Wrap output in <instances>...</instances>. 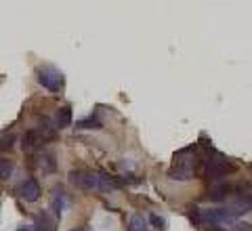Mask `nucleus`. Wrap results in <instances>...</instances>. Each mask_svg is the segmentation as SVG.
<instances>
[{"instance_id":"1","label":"nucleus","mask_w":252,"mask_h":231,"mask_svg":"<svg viewBox=\"0 0 252 231\" xmlns=\"http://www.w3.org/2000/svg\"><path fill=\"white\" fill-rule=\"evenodd\" d=\"M69 183L82 191H109V189H120V179L109 177L107 172H89V170H74L69 172Z\"/></svg>"},{"instance_id":"2","label":"nucleus","mask_w":252,"mask_h":231,"mask_svg":"<svg viewBox=\"0 0 252 231\" xmlns=\"http://www.w3.org/2000/svg\"><path fill=\"white\" fill-rule=\"evenodd\" d=\"M38 82H40L46 91L59 93L63 89V84H65V76H63L55 66H44V67L38 69Z\"/></svg>"},{"instance_id":"3","label":"nucleus","mask_w":252,"mask_h":231,"mask_svg":"<svg viewBox=\"0 0 252 231\" xmlns=\"http://www.w3.org/2000/svg\"><path fill=\"white\" fill-rule=\"evenodd\" d=\"M235 214L227 208H208L202 210V223H208L210 227H219V225H231L235 223Z\"/></svg>"},{"instance_id":"4","label":"nucleus","mask_w":252,"mask_h":231,"mask_svg":"<svg viewBox=\"0 0 252 231\" xmlns=\"http://www.w3.org/2000/svg\"><path fill=\"white\" fill-rule=\"evenodd\" d=\"M17 194H19L21 200H26V202H38L40 200V194H42L40 183H38L36 179L21 181V185L17 187Z\"/></svg>"},{"instance_id":"5","label":"nucleus","mask_w":252,"mask_h":231,"mask_svg":"<svg viewBox=\"0 0 252 231\" xmlns=\"http://www.w3.org/2000/svg\"><path fill=\"white\" fill-rule=\"evenodd\" d=\"M172 181H191L195 179V168L191 162H175V168L168 172Z\"/></svg>"},{"instance_id":"6","label":"nucleus","mask_w":252,"mask_h":231,"mask_svg":"<svg viewBox=\"0 0 252 231\" xmlns=\"http://www.w3.org/2000/svg\"><path fill=\"white\" fill-rule=\"evenodd\" d=\"M227 172H229V168H227V164L223 162V156H220L219 160H210L206 166V174L212 181H223L227 177Z\"/></svg>"},{"instance_id":"7","label":"nucleus","mask_w":252,"mask_h":231,"mask_svg":"<svg viewBox=\"0 0 252 231\" xmlns=\"http://www.w3.org/2000/svg\"><path fill=\"white\" fill-rule=\"evenodd\" d=\"M67 126H72V107L69 105L59 107L55 114V131H63Z\"/></svg>"},{"instance_id":"8","label":"nucleus","mask_w":252,"mask_h":231,"mask_svg":"<svg viewBox=\"0 0 252 231\" xmlns=\"http://www.w3.org/2000/svg\"><path fill=\"white\" fill-rule=\"evenodd\" d=\"M65 204H67L65 194H63L61 189H55V191H53V198H51V210H53V214H55L57 219H61L63 210H65Z\"/></svg>"},{"instance_id":"9","label":"nucleus","mask_w":252,"mask_h":231,"mask_svg":"<svg viewBox=\"0 0 252 231\" xmlns=\"http://www.w3.org/2000/svg\"><path fill=\"white\" fill-rule=\"evenodd\" d=\"M34 231H55V221L49 217V212L42 210L34 217Z\"/></svg>"},{"instance_id":"10","label":"nucleus","mask_w":252,"mask_h":231,"mask_svg":"<svg viewBox=\"0 0 252 231\" xmlns=\"http://www.w3.org/2000/svg\"><path fill=\"white\" fill-rule=\"evenodd\" d=\"M23 143H21V147H23V151H34V149H38V145H40V132H38L36 129H32V131H28L26 134H23V139H21Z\"/></svg>"},{"instance_id":"11","label":"nucleus","mask_w":252,"mask_h":231,"mask_svg":"<svg viewBox=\"0 0 252 231\" xmlns=\"http://www.w3.org/2000/svg\"><path fill=\"white\" fill-rule=\"evenodd\" d=\"M229 191H231V185H227V183H219L217 187H212L210 189V194L208 198L212 202H223L227 196H229Z\"/></svg>"},{"instance_id":"12","label":"nucleus","mask_w":252,"mask_h":231,"mask_svg":"<svg viewBox=\"0 0 252 231\" xmlns=\"http://www.w3.org/2000/svg\"><path fill=\"white\" fill-rule=\"evenodd\" d=\"M13 170H15L13 160H9V158H0V179H2V181L11 179Z\"/></svg>"},{"instance_id":"13","label":"nucleus","mask_w":252,"mask_h":231,"mask_svg":"<svg viewBox=\"0 0 252 231\" xmlns=\"http://www.w3.org/2000/svg\"><path fill=\"white\" fill-rule=\"evenodd\" d=\"M38 132H40L42 137H53V134H55V126L51 124V118H49V116H42V118H40V126H38Z\"/></svg>"},{"instance_id":"14","label":"nucleus","mask_w":252,"mask_h":231,"mask_svg":"<svg viewBox=\"0 0 252 231\" xmlns=\"http://www.w3.org/2000/svg\"><path fill=\"white\" fill-rule=\"evenodd\" d=\"M40 168H42V172H55L57 170V164H55V156L53 154H44L40 158Z\"/></svg>"},{"instance_id":"15","label":"nucleus","mask_w":252,"mask_h":231,"mask_svg":"<svg viewBox=\"0 0 252 231\" xmlns=\"http://www.w3.org/2000/svg\"><path fill=\"white\" fill-rule=\"evenodd\" d=\"M128 231H147V221L141 214H132L130 217V227Z\"/></svg>"},{"instance_id":"16","label":"nucleus","mask_w":252,"mask_h":231,"mask_svg":"<svg viewBox=\"0 0 252 231\" xmlns=\"http://www.w3.org/2000/svg\"><path fill=\"white\" fill-rule=\"evenodd\" d=\"M101 126H103V124H101L99 120H97V118H84V120H78L76 122V129H94V131H99L101 129Z\"/></svg>"},{"instance_id":"17","label":"nucleus","mask_w":252,"mask_h":231,"mask_svg":"<svg viewBox=\"0 0 252 231\" xmlns=\"http://www.w3.org/2000/svg\"><path fill=\"white\" fill-rule=\"evenodd\" d=\"M189 221H191L193 225H202V208L191 206V208H189Z\"/></svg>"},{"instance_id":"18","label":"nucleus","mask_w":252,"mask_h":231,"mask_svg":"<svg viewBox=\"0 0 252 231\" xmlns=\"http://www.w3.org/2000/svg\"><path fill=\"white\" fill-rule=\"evenodd\" d=\"M149 223H152V225L158 229V231H164V227H166V221H164L162 217H158V214H149Z\"/></svg>"},{"instance_id":"19","label":"nucleus","mask_w":252,"mask_h":231,"mask_svg":"<svg viewBox=\"0 0 252 231\" xmlns=\"http://www.w3.org/2000/svg\"><path fill=\"white\" fill-rule=\"evenodd\" d=\"M13 141H15L13 134H9V137H2V139H0V151L11 149V147H13Z\"/></svg>"},{"instance_id":"20","label":"nucleus","mask_w":252,"mask_h":231,"mask_svg":"<svg viewBox=\"0 0 252 231\" xmlns=\"http://www.w3.org/2000/svg\"><path fill=\"white\" fill-rule=\"evenodd\" d=\"M233 231H252V229H250V223H235Z\"/></svg>"},{"instance_id":"21","label":"nucleus","mask_w":252,"mask_h":231,"mask_svg":"<svg viewBox=\"0 0 252 231\" xmlns=\"http://www.w3.org/2000/svg\"><path fill=\"white\" fill-rule=\"evenodd\" d=\"M17 231H34L32 227H21V229H17Z\"/></svg>"},{"instance_id":"22","label":"nucleus","mask_w":252,"mask_h":231,"mask_svg":"<svg viewBox=\"0 0 252 231\" xmlns=\"http://www.w3.org/2000/svg\"><path fill=\"white\" fill-rule=\"evenodd\" d=\"M72 231H91V229H86V227H80V229H72Z\"/></svg>"},{"instance_id":"23","label":"nucleus","mask_w":252,"mask_h":231,"mask_svg":"<svg viewBox=\"0 0 252 231\" xmlns=\"http://www.w3.org/2000/svg\"><path fill=\"white\" fill-rule=\"evenodd\" d=\"M210 231H223V229H217V227H210Z\"/></svg>"}]
</instances>
